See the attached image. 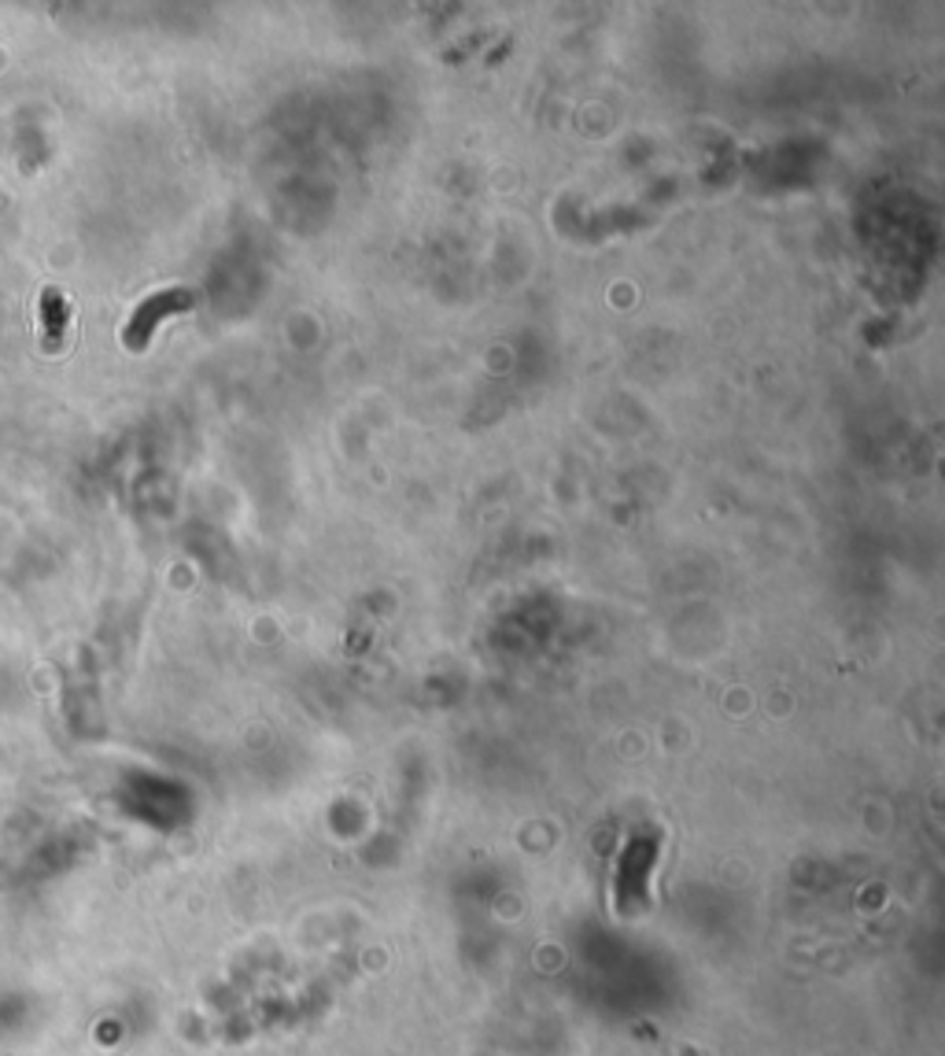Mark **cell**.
<instances>
[{
    "label": "cell",
    "instance_id": "cell-1",
    "mask_svg": "<svg viewBox=\"0 0 945 1056\" xmlns=\"http://www.w3.org/2000/svg\"><path fill=\"white\" fill-rule=\"evenodd\" d=\"M192 307V293L189 288H163V293H152L148 300H140L129 314V322L123 325V344L129 351H145L152 344V336L166 318L185 314Z\"/></svg>",
    "mask_w": 945,
    "mask_h": 1056
},
{
    "label": "cell",
    "instance_id": "cell-2",
    "mask_svg": "<svg viewBox=\"0 0 945 1056\" xmlns=\"http://www.w3.org/2000/svg\"><path fill=\"white\" fill-rule=\"evenodd\" d=\"M71 325V303L60 288H45L37 296V333H41V348L45 351H60L63 336H67Z\"/></svg>",
    "mask_w": 945,
    "mask_h": 1056
}]
</instances>
